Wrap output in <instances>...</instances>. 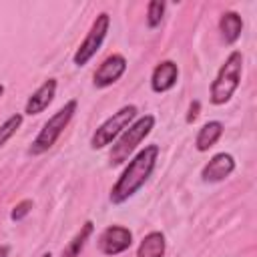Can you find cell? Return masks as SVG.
Instances as JSON below:
<instances>
[{"label": "cell", "instance_id": "obj_21", "mask_svg": "<svg viewBox=\"0 0 257 257\" xmlns=\"http://www.w3.org/2000/svg\"><path fill=\"white\" fill-rule=\"evenodd\" d=\"M2 94H4V86L0 84V96H2Z\"/></svg>", "mask_w": 257, "mask_h": 257}, {"label": "cell", "instance_id": "obj_15", "mask_svg": "<svg viewBox=\"0 0 257 257\" xmlns=\"http://www.w3.org/2000/svg\"><path fill=\"white\" fill-rule=\"evenodd\" d=\"M90 233H92V221H86L82 225V229L72 237V241L64 247L62 257H78L80 251H82V247H84V243H86V239L90 237Z\"/></svg>", "mask_w": 257, "mask_h": 257}, {"label": "cell", "instance_id": "obj_12", "mask_svg": "<svg viewBox=\"0 0 257 257\" xmlns=\"http://www.w3.org/2000/svg\"><path fill=\"white\" fill-rule=\"evenodd\" d=\"M221 135H223V122H221V120H209V122H205V124L199 128L197 139H195L197 151H201V153L209 151V149L221 139Z\"/></svg>", "mask_w": 257, "mask_h": 257}, {"label": "cell", "instance_id": "obj_20", "mask_svg": "<svg viewBox=\"0 0 257 257\" xmlns=\"http://www.w3.org/2000/svg\"><path fill=\"white\" fill-rule=\"evenodd\" d=\"M8 251H10V247L8 245H2L0 247V257H8Z\"/></svg>", "mask_w": 257, "mask_h": 257}, {"label": "cell", "instance_id": "obj_22", "mask_svg": "<svg viewBox=\"0 0 257 257\" xmlns=\"http://www.w3.org/2000/svg\"><path fill=\"white\" fill-rule=\"evenodd\" d=\"M42 257H52V255H50V253H44V255H42Z\"/></svg>", "mask_w": 257, "mask_h": 257}, {"label": "cell", "instance_id": "obj_16", "mask_svg": "<svg viewBox=\"0 0 257 257\" xmlns=\"http://www.w3.org/2000/svg\"><path fill=\"white\" fill-rule=\"evenodd\" d=\"M20 124H22V114H12V116H8L2 124H0V149L16 135V131L20 128Z\"/></svg>", "mask_w": 257, "mask_h": 257}, {"label": "cell", "instance_id": "obj_9", "mask_svg": "<svg viewBox=\"0 0 257 257\" xmlns=\"http://www.w3.org/2000/svg\"><path fill=\"white\" fill-rule=\"evenodd\" d=\"M233 171H235V159L229 153H217L203 167L201 177L205 183H219L225 181Z\"/></svg>", "mask_w": 257, "mask_h": 257}, {"label": "cell", "instance_id": "obj_10", "mask_svg": "<svg viewBox=\"0 0 257 257\" xmlns=\"http://www.w3.org/2000/svg\"><path fill=\"white\" fill-rule=\"evenodd\" d=\"M179 78V68L173 60H163L153 68L151 74V88L155 92H167L177 84Z\"/></svg>", "mask_w": 257, "mask_h": 257}, {"label": "cell", "instance_id": "obj_7", "mask_svg": "<svg viewBox=\"0 0 257 257\" xmlns=\"http://www.w3.org/2000/svg\"><path fill=\"white\" fill-rule=\"evenodd\" d=\"M131 245H133V233L122 225H110L98 235V251L108 257L126 251Z\"/></svg>", "mask_w": 257, "mask_h": 257}, {"label": "cell", "instance_id": "obj_8", "mask_svg": "<svg viewBox=\"0 0 257 257\" xmlns=\"http://www.w3.org/2000/svg\"><path fill=\"white\" fill-rule=\"evenodd\" d=\"M126 70V58L122 54H110L106 56L100 66L96 68L94 72V86L98 88H104V86H110L114 84Z\"/></svg>", "mask_w": 257, "mask_h": 257}, {"label": "cell", "instance_id": "obj_3", "mask_svg": "<svg viewBox=\"0 0 257 257\" xmlns=\"http://www.w3.org/2000/svg\"><path fill=\"white\" fill-rule=\"evenodd\" d=\"M76 106H78L76 100H68L62 108H58V110L44 122V126L40 128V133H38L36 139L32 141L28 153L36 157V155H42V153H46L48 149H52V145L58 141V137L64 133V128H66L68 122L72 120V116H74V112H76Z\"/></svg>", "mask_w": 257, "mask_h": 257}, {"label": "cell", "instance_id": "obj_11", "mask_svg": "<svg viewBox=\"0 0 257 257\" xmlns=\"http://www.w3.org/2000/svg\"><path fill=\"white\" fill-rule=\"evenodd\" d=\"M54 94H56V78L44 80V82L28 96L24 112H26V114H40L42 110L48 108V104L52 102Z\"/></svg>", "mask_w": 257, "mask_h": 257}, {"label": "cell", "instance_id": "obj_5", "mask_svg": "<svg viewBox=\"0 0 257 257\" xmlns=\"http://www.w3.org/2000/svg\"><path fill=\"white\" fill-rule=\"evenodd\" d=\"M137 106L135 104H126L122 108H118L116 112H112V116H108L92 135L90 139V147L92 149H104L106 145H110L137 116Z\"/></svg>", "mask_w": 257, "mask_h": 257}, {"label": "cell", "instance_id": "obj_17", "mask_svg": "<svg viewBox=\"0 0 257 257\" xmlns=\"http://www.w3.org/2000/svg\"><path fill=\"white\" fill-rule=\"evenodd\" d=\"M165 8H167V4H165L163 0H153V2H149V6H147V24H149L151 28H157V26L161 24L163 14H165Z\"/></svg>", "mask_w": 257, "mask_h": 257}, {"label": "cell", "instance_id": "obj_13", "mask_svg": "<svg viewBox=\"0 0 257 257\" xmlns=\"http://www.w3.org/2000/svg\"><path fill=\"white\" fill-rule=\"evenodd\" d=\"M165 235L161 231H151L143 237V241L137 247V257H163L165 255Z\"/></svg>", "mask_w": 257, "mask_h": 257}, {"label": "cell", "instance_id": "obj_2", "mask_svg": "<svg viewBox=\"0 0 257 257\" xmlns=\"http://www.w3.org/2000/svg\"><path fill=\"white\" fill-rule=\"evenodd\" d=\"M241 72H243V54L239 50H233L225 64L219 68L213 84H211V102L213 104H225L233 92L237 90L241 82Z\"/></svg>", "mask_w": 257, "mask_h": 257}, {"label": "cell", "instance_id": "obj_18", "mask_svg": "<svg viewBox=\"0 0 257 257\" xmlns=\"http://www.w3.org/2000/svg\"><path fill=\"white\" fill-rule=\"evenodd\" d=\"M30 209H32V201L30 199H24V201H20V203L14 205V209L10 213V219L12 221H20V219H24L30 213Z\"/></svg>", "mask_w": 257, "mask_h": 257}, {"label": "cell", "instance_id": "obj_19", "mask_svg": "<svg viewBox=\"0 0 257 257\" xmlns=\"http://www.w3.org/2000/svg\"><path fill=\"white\" fill-rule=\"evenodd\" d=\"M197 110H199V102L195 100V102L191 104V108H189V116H187V122H193V120L197 118V114H199Z\"/></svg>", "mask_w": 257, "mask_h": 257}, {"label": "cell", "instance_id": "obj_14", "mask_svg": "<svg viewBox=\"0 0 257 257\" xmlns=\"http://www.w3.org/2000/svg\"><path fill=\"white\" fill-rule=\"evenodd\" d=\"M219 30H221V36L227 44H233L239 36H241V30H243V20L237 12H225L219 20Z\"/></svg>", "mask_w": 257, "mask_h": 257}, {"label": "cell", "instance_id": "obj_6", "mask_svg": "<svg viewBox=\"0 0 257 257\" xmlns=\"http://www.w3.org/2000/svg\"><path fill=\"white\" fill-rule=\"evenodd\" d=\"M108 26H110V16H108L106 12H100V14L94 18L90 30L86 32V38L80 42V46H78L76 52H74V58H72V60H74L76 66H84V64L96 54V50L102 46V42H104V38H106Z\"/></svg>", "mask_w": 257, "mask_h": 257}, {"label": "cell", "instance_id": "obj_1", "mask_svg": "<svg viewBox=\"0 0 257 257\" xmlns=\"http://www.w3.org/2000/svg\"><path fill=\"white\" fill-rule=\"evenodd\" d=\"M157 159H159V147L157 145H147L145 149H141L128 161V165L122 171V175L118 177V181L112 185V189H110V203L120 205L126 199H131L147 183V179L153 175Z\"/></svg>", "mask_w": 257, "mask_h": 257}, {"label": "cell", "instance_id": "obj_4", "mask_svg": "<svg viewBox=\"0 0 257 257\" xmlns=\"http://www.w3.org/2000/svg\"><path fill=\"white\" fill-rule=\"evenodd\" d=\"M153 126H155V116L153 114H145V116L137 118L135 122H131L126 126V131L118 137V141L110 149V155H108L110 165H122L135 153V149L149 137Z\"/></svg>", "mask_w": 257, "mask_h": 257}]
</instances>
